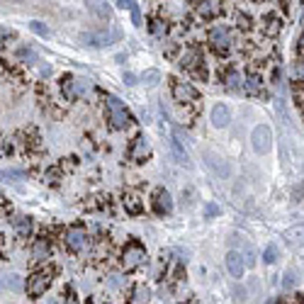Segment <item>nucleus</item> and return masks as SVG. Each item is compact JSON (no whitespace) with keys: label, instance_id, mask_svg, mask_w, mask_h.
Returning <instances> with one entry per match:
<instances>
[{"label":"nucleus","instance_id":"nucleus-6","mask_svg":"<svg viewBox=\"0 0 304 304\" xmlns=\"http://www.w3.org/2000/svg\"><path fill=\"white\" fill-rule=\"evenodd\" d=\"M49 282H51V275H49V273H37V275H32V280L27 282V292L32 297H42V295L47 292Z\"/></svg>","mask_w":304,"mask_h":304},{"label":"nucleus","instance_id":"nucleus-2","mask_svg":"<svg viewBox=\"0 0 304 304\" xmlns=\"http://www.w3.org/2000/svg\"><path fill=\"white\" fill-rule=\"evenodd\" d=\"M251 144H253V149L258 153H268L270 146H273V132H270V127L268 124H258L253 129V134H251Z\"/></svg>","mask_w":304,"mask_h":304},{"label":"nucleus","instance_id":"nucleus-18","mask_svg":"<svg viewBox=\"0 0 304 304\" xmlns=\"http://www.w3.org/2000/svg\"><path fill=\"white\" fill-rule=\"evenodd\" d=\"M2 287H7V290H12V292H22V290H25V282H22L20 275L10 273V275L2 277Z\"/></svg>","mask_w":304,"mask_h":304},{"label":"nucleus","instance_id":"nucleus-20","mask_svg":"<svg viewBox=\"0 0 304 304\" xmlns=\"http://www.w3.org/2000/svg\"><path fill=\"white\" fill-rule=\"evenodd\" d=\"M241 249H244V255H241L244 268H253L255 265V249L251 246L249 241H244V239H241Z\"/></svg>","mask_w":304,"mask_h":304},{"label":"nucleus","instance_id":"nucleus-10","mask_svg":"<svg viewBox=\"0 0 304 304\" xmlns=\"http://www.w3.org/2000/svg\"><path fill=\"white\" fill-rule=\"evenodd\" d=\"M153 207H156V212H158V214H170V209H173L170 193L163 190V188H158V190L153 193Z\"/></svg>","mask_w":304,"mask_h":304},{"label":"nucleus","instance_id":"nucleus-42","mask_svg":"<svg viewBox=\"0 0 304 304\" xmlns=\"http://www.w3.org/2000/svg\"><path fill=\"white\" fill-rule=\"evenodd\" d=\"M265 304H273V302H265Z\"/></svg>","mask_w":304,"mask_h":304},{"label":"nucleus","instance_id":"nucleus-4","mask_svg":"<svg viewBox=\"0 0 304 304\" xmlns=\"http://www.w3.org/2000/svg\"><path fill=\"white\" fill-rule=\"evenodd\" d=\"M144 258H146L144 249H141V246H137V244H132L129 249L124 251V255H122V270H124V273H129V270L139 268V263H141Z\"/></svg>","mask_w":304,"mask_h":304},{"label":"nucleus","instance_id":"nucleus-16","mask_svg":"<svg viewBox=\"0 0 304 304\" xmlns=\"http://www.w3.org/2000/svg\"><path fill=\"white\" fill-rule=\"evenodd\" d=\"M219 10H221V2H214V0L197 2V12H200L202 17H214V15H219Z\"/></svg>","mask_w":304,"mask_h":304},{"label":"nucleus","instance_id":"nucleus-11","mask_svg":"<svg viewBox=\"0 0 304 304\" xmlns=\"http://www.w3.org/2000/svg\"><path fill=\"white\" fill-rule=\"evenodd\" d=\"M229 122H231V112L226 105H214L212 107V124L217 127V129H224V127H229Z\"/></svg>","mask_w":304,"mask_h":304},{"label":"nucleus","instance_id":"nucleus-29","mask_svg":"<svg viewBox=\"0 0 304 304\" xmlns=\"http://www.w3.org/2000/svg\"><path fill=\"white\" fill-rule=\"evenodd\" d=\"M263 258H265V263H275V260H277V246H275V244H270V246L265 249Z\"/></svg>","mask_w":304,"mask_h":304},{"label":"nucleus","instance_id":"nucleus-32","mask_svg":"<svg viewBox=\"0 0 304 304\" xmlns=\"http://www.w3.org/2000/svg\"><path fill=\"white\" fill-rule=\"evenodd\" d=\"M73 95H81V93H85V90H88V81H83V78H76V81H73Z\"/></svg>","mask_w":304,"mask_h":304},{"label":"nucleus","instance_id":"nucleus-41","mask_svg":"<svg viewBox=\"0 0 304 304\" xmlns=\"http://www.w3.org/2000/svg\"><path fill=\"white\" fill-rule=\"evenodd\" d=\"M0 290H2V282H0Z\"/></svg>","mask_w":304,"mask_h":304},{"label":"nucleus","instance_id":"nucleus-28","mask_svg":"<svg viewBox=\"0 0 304 304\" xmlns=\"http://www.w3.org/2000/svg\"><path fill=\"white\" fill-rule=\"evenodd\" d=\"M226 83L231 85V88H244V78H241L236 71H231V73L226 76Z\"/></svg>","mask_w":304,"mask_h":304},{"label":"nucleus","instance_id":"nucleus-25","mask_svg":"<svg viewBox=\"0 0 304 304\" xmlns=\"http://www.w3.org/2000/svg\"><path fill=\"white\" fill-rule=\"evenodd\" d=\"M25 173L22 170H0V180H22Z\"/></svg>","mask_w":304,"mask_h":304},{"label":"nucleus","instance_id":"nucleus-8","mask_svg":"<svg viewBox=\"0 0 304 304\" xmlns=\"http://www.w3.org/2000/svg\"><path fill=\"white\" fill-rule=\"evenodd\" d=\"M85 244H88V236H85L83 229L76 226V229H68V231H66V246H68L71 251L78 253V251L85 249Z\"/></svg>","mask_w":304,"mask_h":304},{"label":"nucleus","instance_id":"nucleus-21","mask_svg":"<svg viewBox=\"0 0 304 304\" xmlns=\"http://www.w3.org/2000/svg\"><path fill=\"white\" fill-rule=\"evenodd\" d=\"M12 226L17 229V234H20V236H27L29 231H32V221H29L27 217H22V214L12 219Z\"/></svg>","mask_w":304,"mask_h":304},{"label":"nucleus","instance_id":"nucleus-23","mask_svg":"<svg viewBox=\"0 0 304 304\" xmlns=\"http://www.w3.org/2000/svg\"><path fill=\"white\" fill-rule=\"evenodd\" d=\"M141 81L144 85H149V88H153V85L161 83V73L156 71V68H149V71H144V76H141Z\"/></svg>","mask_w":304,"mask_h":304},{"label":"nucleus","instance_id":"nucleus-24","mask_svg":"<svg viewBox=\"0 0 304 304\" xmlns=\"http://www.w3.org/2000/svg\"><path fill=\"white\" fill-rule=\"evenodd\" d=\"M170 149H173L175 158H178V161H180L183 166H188V168H190V158H188V151H185V149H183L180 144H175V141H173V144H170Z\"/></svg>","mask_w":304,"mask_h":304},{"label":"nucleus","instance_id":"nucleus-1","mask_svg":"<svg viewBox=\"0 0 304 304\" xmlns=\"http://www.w3.org/2000/svg\"><path fill=\"white\" fill-rule=\"evenodd\" d=\"M107 110H110V122L114 129H124L129 124V112H127L124 102L119 98H114V95L107 98Z\"/></svg>","mask_w":304,"mask_h":304},{"label":"nucleus","instance_id":"nucleus-35","mask_svg":"<svg viewBox=\"0 0 304 304\" xmlns=\"http://www.w3.org/2000/svg\"><path fill=\"white\" fill-rule=\"evenodd\" d=\"M282 285H285L287 290L295 285V270H287V273H285V280H282Z\"/></svg>","mask_w":304,"mask_h":304},{"label":"nucleus","instance_id":"nucleus-19","mask_svg":"<svg viewBox=\"0 0 304 304\" xmlns=\"http://www.w3.org/2000/svg\"><path fill=\"white\" fill-rule=\"evenodd\" d=\"M280 27H282V22H280L277 15H268V17L263 20V32L270 34V37H275L277 32H280Z\"/></svg>","mask_w":304,"mask_h":304},{"label":"nucleus","instance_id":"nucleus-14","mask_svg":"<svg viewBox=\"0 0 304 304\" xmlns=\"http://www.w3.org/2000/svg\"><path fill=\"white\" fill-rule=\"evenodd\" d=\"M197 63H204V58H202V54L197 49H188L185 54L180 56V66H185V68H195Z\"/></svg>","mask_w":304,"mask_h":304},{"label":"nucleus","instance_id":"nucleus-7","mask_svg":"<svg viewBox=\"0 0 304 304\" xmlns=\"http://www.w3.org/2000/svg\"><path fill=\"white\" fill-rule=\"evenodd\" d=\"M173 95H175V100L183 105V102H195L197 98H200V93L195 90L190 83H180V81H175L173 83Z\"/></svg>","mask_w":304,"mask_h":304},{"label":"nucleus","instance_id":"nucleus-36","mask_svg":"<svg viewBox=\"0 0 304 304\" xmlns=\"http://www.w3.org/2000/svg\"><path fill=\"white\" fill-rule=\"evenodd\" d=\"M132 20H134V25H141V12H139V2L132 5Z\"/></svg>","mask_w":304,"mask_h":304},{"label":"nucleus","instance_id":"nucleus-12","mask_svg":"<svg viewBox=\"0 0 304 304\" xmlns=\"http://www.w3.org/2000/svg\"><path fill=\"white\" fill-rule=\"evenodd\" d=\"M226 268L234 277H241L244 275V260H241V253L239 251H229L226 255Z\"/></svg>","mask_w":304,"mask_h":304},{"label":"nucleus","instance_id":"nucleus-15","mask_svg":"<svg viewBox=\"0 0 304 304\" xmlns=\"http://www.w3.org/2000/svg\"><path fill=\"white\" fill-rule=\"evenodd\" d=\"M149 300H151V290L144 287V285H137V287L132 290L129 304H149Z\"/></svg>","mask_w":304,"mask_h":304},{"label":"nucleus","instance_id":"nucleus-33","mask_svg":"<svg viewBox=\"0 0 304 304\" xmlns=\"http://www.w3.org/2000/svg\"><path fill=\"white\" fill-rule=\"evenodd\" d=\"M236 27H239V29H249L251 27L249 17H246V15H241V12H236Z\"/></svg>","mask_w":304,"mask_h":304},{"label":"nucleus","instance_id":"nucleus-34","mask_svg":"<svg viewBox=\"0 0 304 304\" xmlns=\"http://www.w3.org/2000/svg\"><path fill=\"white\" fill-rule=\"evenodd\" d=\"M29 27H32V32H37V34H42V37H47V34H49V29L44 27L42 22H32Z\"/></svg>","mask_w":304,"mask_h":304},{"label":"nucleus","instance_id":"nucleus-17","mask_svg":"<svg viewBox=\"0 0 304 304\" xmlns=\"http://www.w3.org/2000/svg\"><path fill=\"white\" fill-rule=\"evenodd\" d=\"M122 202H124V209H127L129 214H139V212H141V207H144V202H141V200H139V195H134V193H127Z\"/></svg>","mask_w":304,"mask_h":304},{"label":"nucleus","instance_id":"nucleus-13","mask_svg":"<svg viewBox=\"0 0 304 304\" xmlns=\"http://www.w3.org/2000/svg\"><path fill=\"white\" fill-rule=\"evenodd\" d=\"M149 153H151V149H149V139L139 137L137 141H134V146H132V158H134V161H144Z\"/></svg>","mask_w":304,"mask_h":304},{"label":"nucleus","instance_id":"nucleus-9","mask_svg":"<svg viewBox=\"0 0 304 304\" xmlns=\"http://www.w3.org/2000/svg\"><path fill=\"white\" fill-rule=\"evenodd\" d=\"M204 158H207V166L212 168L219 178H229L231 175V168H229V163L224 161V158H219L217 153H212V151H204Z\"/></svg>","mask_w":304,"mask_h":304},{"label":"nucleus","instance_id":"nucleus-5","mask_svg":"<svg viewBox=\"0 0 304 304\" xmlns=\"http://www.w3.org/2000/svg\"><path fill=\"white\" fill-rule=\"evenodd\" d=\"M117 37H119V29H112V32H85L83 42L90 44V47H105Z\"/></svg>","mask_w":304,"mask_h":304},{"label":"nucleus","instance_id":"nucleus-38","mask_svg":"<svg viewBox=\"0 0 304 304\" xmlns=\"http://www.w3.org/2000/svg\"><path fill=\"white\" fill-rule=\"evenodd\" d=\"M204 212H207V217H217V214H219V207H217V204H212V202H209V204H207V207H204Z\"/></svg>","mask_w":304,"mask_h":304},{"label":"nucleus","instance_id":"nucleus-40","mask_svg":"<svg viewBox=\"0 0 304 304\" xmlns=\"http://www.w3.org/2000/svg\"><path fill=\"white\" fill-rule=\"evenodd\" d=\"M117 5H119L122 10H132V5H134V0H119Z\"/></svg>","mask_w":304,"mask_h":304},{"label":"nucleus","instance_id":"nucleus-22","mask_svg":"<svg viewBox=\"0 0 304 304\" xmlns=\"http://www.w3.org/2000/svg\"><path fill=\"white\" fill-rule=\"evenodd\" d=\"M32 255H34L37 260H44V258L49 255V244H47V239H39V241L34 244V249H32Z\"/></svg>","mask_w":304,"mask_h":304},{"label":"nucleus","instance_id":"nucleus-26","mask_svg":"<svg viewBox=\"0 0 304 304\" xmlns=\"http://www.w3.org/2000/svg\"><path fill=\"white\" fill-rule=\"evenodd\" d=\"M90 10H93L95 15H100V17H110V7L102 5V2H90Z\"/></svg>","mask_w":304,"mask_h":304},{"label":"nucleus","instance_id":"nucleus-31","mask_svg":"<svg viewBox=\"0 0 304 304\" xmlns=\"http://www.w3.org/2000/svg\"><path fill=\"white\" fill-rule=\"evenodd\" d=\"M246 88H249L251 93H258V90H260V81H258V76H249V78H246Z\"/></svg>","mask_w":304,"mask_h":304},{"label":"nucleus","instance_id":"nucleus-30","mask_svg":"<svg viewBox=\"0 0 304 304\" xmlns=\"http://www.w3.org/2000/svg\"><path fill=\"white\" fill-rule=\"evenodd\" d=\"M110 287L112 290H122V287H124V277L117 275V273H112L110 275Z\"/></svg>","mask_w":304,"mask_h":304},{"label":"nucleus","instance_id":"nucleus-3","mask_svg":"<svg viewBox=\"0 0 304 304\" xmlns=\"http://www.w3.org/2000/svg\"><path fill=\"white\" fill-rule=\"evenodd\" d=\"M209 44L217 49V51H229V47H231V32L229 27H224V25H217V27L209 32Z\"/></svg>","mask_w":304,"mask_h":304},{"label":"nucleus","instance_id":"nucleus-39","mask_svg":"<svg viewBox=\"0 0 304 304\" xmlns=\"http://www.w3.org/2000/svg\"><path fill=\"white\" fill-rule=\"evenodd\" d=\"M124 83L127 85H137V76H134V73H124Z\"/></svg>","mask_w":304,"mask_h":304},{"label":"nucleus","instance_id":"nucleus-37","mask_svg":"<svg viewBox=\"0 0 304 304\" xmlns=\"http://www.w3.org/2000/svg\"><path fill=\"white\" fill-rule=\"evenodd\" d=\"M20 58H22V61H32V63H34V61H37V54H34V51H27V49H22V51H20Z\"/></svg>","mask_w":304,"mask_h":304},{"label":"nucleus","instance_id":"nucleus-27","mask_svg":"<svg viewBox=\"0 0 304 304\" xmlns=\"http://www.w3.org/2000/svg\"><path fill=\"white\" fill-rule=\"evenodd\" d=\"M151 32H153L156 37H163V34H166V22H163V20H151Z\"/></svg>","mask_w":304,"mask_h":304}]
</instances>
